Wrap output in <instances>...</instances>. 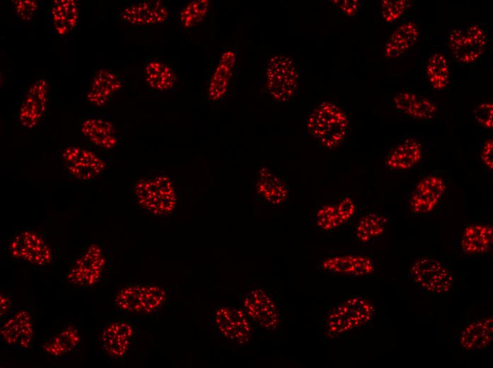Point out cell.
Masks as SVG:
<instances>
[{
	"label": "cell",
	"mask_w": 493,
	"mask_h": 368,
	"mask_svg": "<svg viewBox=\"0 0 493 368\" xmlns=\"http://www.w3.org/2000/svg\"><path fill=\"white\" fill-rule=\"evenodd\" d=\"M419 28L413 21H407L399 25L389 36L385 47L384 54L388 59H400L416 43Z\"/></svg>",
	"instance_id": "obj_29"
},
{
	"label": "cell",
	"mask_w": 493,
	"mask_h": 368,
	"mask_svg": "<svg viewBox=\"0 0 493 368\" xmlns=\"http://www.w3.org/2000/svg\"><path fill=\"white\" fill-rule=\"evenodd\" d=\"M387 219L377 213L363 215L358 222L355 236L361 243H369L382 236L386 229Z\"/></svg>",
	"instance_id": "obj_33"
},
{
	"label": "cell",
	"mask_w": 493,
	"mask_h": 368,
	"mask_svg": "<svg viewBox=\"0 0 493 368\" xmlns=\"http://www.w3.org/2000/svg\"><path fill=\"white\" fill-rule=\"evenodd\" d=\"M412 280L422 290L432 294H446L453 286L450 268L432 257L421 256L414 260L409 268Z\"/></svg>",
	"instance_id": "obj_11"
},
{
	"label": "cell",
	"mask_w": 493,
	"mask_h": 368,
	"mask_svg": "<svg viewBox=\"0 0 493 368\" xmlns=\"http://www.w3.org/2000/svg\"><path fill=\"white\" fill-rule=\"evenodd\" d=\"M51 91L45 78L33 80L23 91L17 102L14 120L24 130H32L45 119L49 110Z\"/></svg>",
	"instance_id": "obj_6"
},
{
	"label": "cell",
	"mask_w": 493,
	"mask_h": 368,
	"mask_svg": "<svg viewBox=\"0 0 493 368\" xmlns=\"http://www.w3.org/2000/svg\"><path fill=\"white\" fill-rule=\"evenodd\" d=\"M392 104L396 111L419 120L433 119L437 113L436 105L415 91H402L395 93Z\"/></svg>",
	"instance_id": "obj_24"
},
{
	"label": "cell",
	"mask_w": 493,
	"mask_h": 368,
	"mask_svg": "<svg viewBox=\"0 0 493 368\" xmlns=\"http://www.w3.org/2000/svg\"><path fill=\"white\" fill-rule=\"evenodd\" d=\"M319 268L324 273L351 277L367 276L375 269L370 258L360 254L330 256L320 261Z\"/></svg>",
	"instance_id": "obj_22"
},
{
	"label": "cell",
	"mask_w": 493,
	"mask_h": 368,
	"mask_svg": "<svg viewBox=\"0 0 493 368\" xmlns=\"http://www.w3.org/2000/svg\"><path fill=\"white\" fill-rule=\"evenodd\" d=\"M375 307L367 299L351 296L332 306L326 320V333L330 339H338L364 327L373 318Z\"/></svg>",
	"instance_id": "obj_3"
},
{
	"label": "cell",
	"mask_w": 493,
	"mask_h": 368,
	"mask_svg": "<svg viewBox=\"0 0 493 368\" xmlns=\"http://www.w3.org/2000/svg\"><path fill=\"white\" fill-rule=\"evenodd\" d=\"M239 306L251 321L266 331L277 330L281 323L278 301L266 288L258 286L242 294Z\"/></svg>",
	"instance_id": "obj_10"
},
{
	"label": "cell",
	"mask_w": 493,
	"mask_h": 368,
	"mask_svg": "<svg viewBox=\"0 0 493 368\" xmlns=\"http://www.w3.org/2000/svg\"><path fill=\"white\" fill-rule=\"evenodd\" d=\"M493 340V318L487 316L468 323L460 332L458 343L466 351L487 348Z\"/></svg>",
	"instance_id": "obj_28"
},
{
	"label": "cell",
	"mask_w": 493,
	"mask_h": 368,
	"mask_svg": "<svg viewBox=\"0 0 493 368\" xmlns=\"http://www.w3.org/2000/svg\"><path fill=\"white\" fill-rule=\"evenodd\" d=\"M493 243V227L488 224H472L466 226L460 238V248L469 256L488 253Z\"/></svg>",
	"instance_id": "obj_27"
},
{
	"label": "cell",
	"mask_w": 493,
	"mask_h": 368,
	"mask_svg": "<svg viewBox=\"0 0 493 368\" xmlns=\"http://www.w3.org/2000/svg\"><path fill=\"white\" fill-rule=\"evenodd\" d=\"M210 11L209 0H190L186 1L179 13L181 28L189 31L200 25L207 18Z\"/></svg>",
	"instance_id": "obj_34"
},
{
	"label": "cell",
	"mask_w": 493,
	"mask_h": 368,
	"mask_svg": "<svg viewBox=\"0 0 493 368\" xmlns=\"http://www.w3.org/2000/svg\"><path fill=\"white\" fill-rule=\"evenodd\" d=\"M238 57V48L229 45L220 54L210 71L203 95L208 102L221 100L227 93Z\"/></svg>",
	"instance_id": "obj_16"
},
{
	"label": "cell",
	"mask_w": 493,
	"mask_h": 368,
	"mask_svg": "<svg viewBox=\"0 0 493 368\" xmlns=\"http://www.w3.org/2000/svg\"><path fill=\"white\" fill-rule=\"evenodd\" d=\"M35 339V316L28 308L18 307L0 321V340L6 349L31 350Z\"/></svg>",
	"instance_id": "obj_13"
},
{
	"label": "cell",
	"mask_w": 493,
	"mask_h": 368,
	"mask_svg": "<svg viewBox=\"0 0 493 368\" xmlns=\"http://www.w3.org/2000/svg\"><path fill=\"white\" fill-rule=\"evenodd\" d=\"M268 94L278 102H288L293 98L299 83V72L291 57L276 54L269 58L264 72Z\"/></svg>",
	"instance_id": "obj_9"
},
{
	"label": "cell",
	"mask_w": 493,
	"mask_h": 368,
	"mask_svg": "<svg viewBox=\"0 0 493 368\" xmlns=\"http://www.w3.org/2000/svg\"><path fill=\"white\" fill-rule=\"evenodd\" d=\"M407 0H383L380 3L379 16L380 19L391 23L402 18L409 7Z\"/></svg>",
	"instance_id": "obj_35"
},
{
	"label": "cell",
	"mask_w": 493,
	"mask_h": 368,
	"mask_svg": "<svg viewBox=\"0 0 493 368\" xmlns=\"http://www.w3.org/2000/svg\"><path fill=\"white\" fill-rule=\"evenodd\" d=\"M480 159L486 168L492 170L493 168V142L491 138L487 139L482 146L480 151Z\"/></svg>",
	"instance_id": "obj_39"
},
{
	"label": "cell",
	"mask_w": 493,
	"mask_h": 368,
	"mask_svg": "<svg viewBox=\"0 0 493 368\" xmlns=\"http://www.w3.org/2000/svg\"><path fill=\"white\" fill-rule=\"evenodd\" d=\"M11 4L16 16L24 22L33 21L40 9V4L35 0H13Z\"/></svg>",
	"instance_id": "obj_36"
},
{
	"label": "cell",
	"mask_w": 493,
	"mask_h": 368,
	"mask_svg": "<svg viewBox=\"0 0 493 368\" xmlns=\"http://www.w3.org/2000/svg\"><path fill=\"white\" fill-rule=\"evenodd\" d=\"M330 2L338 8L343 16L347 17L356 16L363 8L362 2L358 0H336Z\"/></svg>",
	"instance_id": "obj_38"
},
{
	"label": "cell",
	"mask_w": 493,
	"mask_h": 368,
	"mask_svg": "<svg viewBox=\"0 0 493 368\" xmlns=\"http://www.w3.org/2000/svg\"><path fill=\"white\" fill-rule=\"evenodd\" d=\"M57 156L68 177L79 183L100 178L109 166L108 161L96 150L80 145L62 146L57 150Z\"/></svg>",
	"instance_id": "obj_5"
},
{
	"label": "cell",
	"mask_w": 493,
	"mask_h": 368,
	"mask_svg": "<svg viewBox=\"0 0 493 368\" xmlns=\"http://www.w3.org/2000/svg\"><path fill=\"white\" fill-rule=\"evenodd\" d=\"M215 330L227 343L245 345L251 338V321L240 306L220 305L213 314Z\"/></svg>",
	"instance_id": "obj_15"
},
{
	"label": "cell",
	"mask_w": 493,
	"mask_h": 368,
	"mask_svg": "<svg viewBox=\"0 0 493 368\" xmlns=\"http://www.w3.org/2000/svg\"><path fill=\"white\" fill-rule=\"evenodd\" d=\"M348 130L347 114L334 102L320 103L312 110L306 121L307 135L327 149L341 146L348 134Z\"/></svg>",
	"instance_id": "obj_1"
},
{
	"label": "cell",
	"mask_w": 493,
	"mask_h": 368,
	"mask_svg": "<svg viewBox=\"0 0 493 368\" xmlns=\"http://www.w3.org/2000/svg\"><path fill=\"white\" fill-rule=\"evenodd\" d=\"M13 311V301L9 294H0V318L1 321L7 317Z\"/></svg>",
	"instance_id": "obj_40"
},
{
	"label": "cell",
	"mask_w": 493,
	"mask_h": 368,
	"mask_svg": "<svg viewBox=\"0 0 493 368\" xmlns=\"http://www.w3.org/2000/svg\"><path fill=\"white\" fill-rule=\"evenodd\" d=\"M136 330L129 318L119 316L103 326L100 341L106 357L112 362H123L133 347Z\"/></svg>",
	"instance_id": "obj_14"
},
{
	"label": "cell",
	"mask_w": 493,
	"mask_h": 368,
	"mask_svg": "<svg viewBox=\"0 0 493 368\" xmlns=\"http://www.w3.org/2000/svg\"><path fill=\"white\" fill-rule=\"evenodd\" d=\"M422 156L421 143L415 138L408 137L389 151L385 159V166L391 171H407L416 166Z\"/></svg>",
	"instance_id": "obj_25"
},
{
	"label": "cell",
	"mask_w": 493,
	"mask_h": 368,
	"mask_svg": "<svg viewBox=\"0 0 493 368\" xmlns=\"http://www.w3.org/2000/svg\"><path fill=\"white\" fill-rule=\"evenodd\" d=\"M356 207L348 196L342 198L337 204L324 205L316 214V225L323 231H332L348 222L355 214Z\"/></svg>",
	"instance_id": "obj_26"
},
{
	"label": "cell",
	"mask_w": 493,
	"mask_h": 368,
	"mask_svg": "<svg viewBox=\"0 0 493 368\" xmlns=\"http://www.w3.org/2000/svg\"><path fill=\"white\" fill-rule=\"evenodd\" d=\"M107 263V255L101 244L91 241L68 266L66 282L76 288L93 287L101 280Z\"/></svg>",
	"instance_id": "obj_7"
},
{
	"label": "cell",
	"mask_w": 493,
	"mask_h": 368,
	"mask_svg": "<svg viewBox=\"0 0 493 368\" xmlns=\"http://www.w3.org/2000/svg\"><path fill=\"white\" fill-rule=\"evenodd\" d=\"M424 77L435 90L446 89L450 84V68L447 57L441 52L433 53L424 66Z\"/></svg>",
	"instance_id": "obj_32"
},
{
	"label": "cell",
	"mask_w": 493,
	"mask_h": 368,
	"mask_svg": "<svg viewBox=\"0 0 493 368\" xmlns=\"http://www.w3.org/2000/svg\"><path fill=\"white\" fill-rule=\"evenodd\" d=\"M257 192L268 203L279 205L288 196V188L283 180L268 168H262L256 184Z\"/></svg>",
	"instance_id": "obj_31"
},
{
	"label": "cell",
	"mask_w": 493,
	"mask_h": 368,
	"mask_svg": "<svg viewBox=\"0 0 493 368\" xmlns=\"http://www.w3.org/2000/svg\"><path fill=\"white\" fill-rule=\"evenodd\" d=\"M79 132L94 150L114 151L120 144V136L112 119L103 115H89L81 118Z\"/></svg>",
	"instance_id": "obj_17"
},
{
	"label": "cell",
	"mask_w": 493,
	"mask_h": 368,
	"mask_svg": "<svg viewBox=\"0 0 493 368\" xmlns=\"http://www.w3.org/2000/svg\"><path fill=\"white\" fill-rule=\"evenodd\" d=\"M81 340L80 330L74 325H68L49 335L41 348L48 356L61 357L75 351Z\"/></svg>",
	"instance_id": "obj_30"
},
{
	"label": "cell",
	"mask_w": 493,
	"mask_h": 368,
	"mask_svg": "<svg viewBox=\"0 0 493 368\" xmlns=\"http://www.w3.org/2000/svg\"><path fill=\"white\" fill-rule=\"evenodd\" d=\"M449 48L454 60L460 65H471L484 54L487 37L482 25H469L450 30L448 36Z\"/></svg>",
	"instance_id": "obj_12"
},
{
	"label": "cell",
	"mask_w": 493,
	"mask_h": 368,
	"mask_svg": "<svg viewBox=\"0 0 493 368\" xmlns=\"http://www.w3.org/2000/svg\"><path fill=\"white\" fill-rule=\"evenodd\" d=\"M140 72L145 86L152 92L166 93L176 88L178 79L174 69L158 58L146 59Z\"/></svg>",
	"instance_id": "obj_23"
},
{
	"label": "cell",
	"mask_w": 493,
	"mask_h": 368,
	"mask_svg": "<svg viewBox=\"0 0 493 368\" xmlns=\"http://www.w3.org/2000/svg\"><path fill=\"white\" fill-rule=\"evenodd\" d=\"M446 190L444 179L436 174H429L420 179L415 185L408 201L409 211L414 214H426L434 211Z\"/></svg>",
	"instance_id": "obj_19"
},
{
	"label": "cell",
	"mask_w": 493,
	"mask_h": 368,
	"mask_svg": "<svg viewBox=\"0 0 493 368\" xmlns=\"http://www.w3.org/2000/svg\"><path fill=\"white\" fill-rule=\"evenodd\" d=\"M169 293L162 284L130 283L115 294L113 308L119 316L127 318L154 315L164 307Z\"/></svg>",
	"instance_id": "obj_2"
},
{
	"label": "cell",
	"mask_w": 493,
	"mask_h": 368,
	"mask_svg": "<svg viewBox=\"0 0 493 368\" xmlns=\"http://www.w3.org/2000/svg\"><path fill=\"white\" fill-rule=\"evenodd\" d=\"M476 122L485 130L493 127V103L490 101L478 103L474 110Z\"/></svg>",
	"instance_id": "obj_37"
},
{
	"label": "cell",
	"mask_w": 493,
	"mask_h": 368,
	"mask_svg": "<svg viewBox=\"0 0 493 368\" xmlns=\"http://www.w3.org/2000/svg\"><path fill=\"white\" fill-rule=\"evenodd\" d=\"M48 21L54 35L64 38L79 28L81 10L77 0H53L48 7Z\"/></svg>",
	"instance_id": "obj_21"
},
{
	"label": "cell",
	"mask_w": 493,
	"mask_h": 368,
	"mask_svg": "<svg viewBox=\"0 0 493 368\" xmlns=\"http://www.w3.org/2000/svg\"><path fill=\"white\" fill-rule=\"evenodd\" d=\"M124 84V80L118 71L110 68H101L91 76L85 93L86 101L96 108L104 107L123 88Z\"/></svg>",
	"instance_id": "obj_20"
},
{
	"label": "cell",
	"mask_w": 493,
	"mask_h": 368,
	"mask_svg": "<svg viewBox=\"0 0 493 368\" xmlns=\"http://www.w3.org/2000/svg\"><path fill=\"white\" fill-rule=\"evenodd\" d=\"M140 207L154 217L170 214L176 206V195L170 179L165 176L139 180L135 185Z\"/></svg>",
	"instance_id": "obj_8"
},
{
	"label": "cell",
	"mask_w": 493,
	"mask_h": 368,
	"mask_svg": "<svg viewBox=\"0 0 493 368\" xmlns=\"http://www.w3.org/2000/svg\"><path fill=\"white\" fill-rule=\"evenodd\" d=\"M8 252L15 262L45 268L54 260L55 253L45 235L34 227L16 229L8 238Z\"/></svg>",
	"instance_id": "obj_4"
},
{
	"label": "cell",
	"mask_w": 493,
	"mask_h": 368,
	"mask_svg": "<svg viewBox=\"0 0 493 368\" xmlns=\"http://www.w3.org/2000/svg\"><path fill=\"white\" fill-rule=\"evenodd\" d=\"M171 18L169 6L162 0H137L125 4L118 19L137 26L165 23Z\"/></svg>",
	"instance_id": "obj_18"
}]
</instances>
